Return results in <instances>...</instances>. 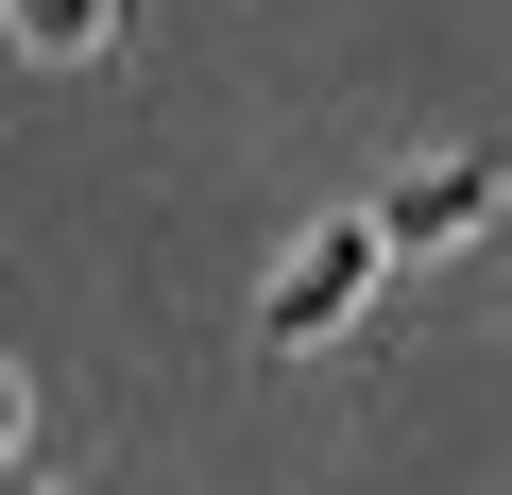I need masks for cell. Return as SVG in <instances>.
I'll list each match as a JSON object with an SVG mask.
<instances>
[{"label": "cell", "instance_id": "1", "mask_svg": "<svg viewBox=\"0 0 512 495\" xmlns=\"http://www.w3.org/2000/svg\"><path fill=\"white\" fill-rule=\"evenodd\" d=\"M376 274H393V239H376V205H342V222L308 239V257H291L274 291H256V342H342V325L376 308Z\"/></svg>", "mask_w": 512, "mask_h": 495}, {"label": "cell", "instance_id": "2", "mask_svg": "<svg viewBox=\"0 0 512 495\" xmlns=\"http://www.w3.org/2000/svg\"><path fill=\"white\" fill-rule=\"evenodd\" d=\"M495 205H512V171H495V154H444V171H393V188H376V239H393V257H461Z\"/></svg>", "mask_w": 512, "mask_h": 495}, {"label": "cell", "instance_id": "3", "mask_svg": "<svg viewBox=\"0 0 512 495\" xmlns=\"http://www.w3.org/2000/svg\"><path fill=\"white\" fill-rule=\"evenodd\" d=\"M0 35H18V52H52V69H86V52L120 35V0H0Z\"/></svg>", "mask_w": 512, "mask_h": 495}, {"label": "cell", "instance_id": "4", "mask_svg": "<svg viewBox=\"0 0 512 495\" xmlns=\"http://www.w3.org/2000/svg\"><path fill=\"white\" fill-rule=\"evenodd\" d=\"M18 444H35V376L0 359V461H18Z\"/></svg>", "mask_w": 512, "mask_h": 495}]
</instances>
